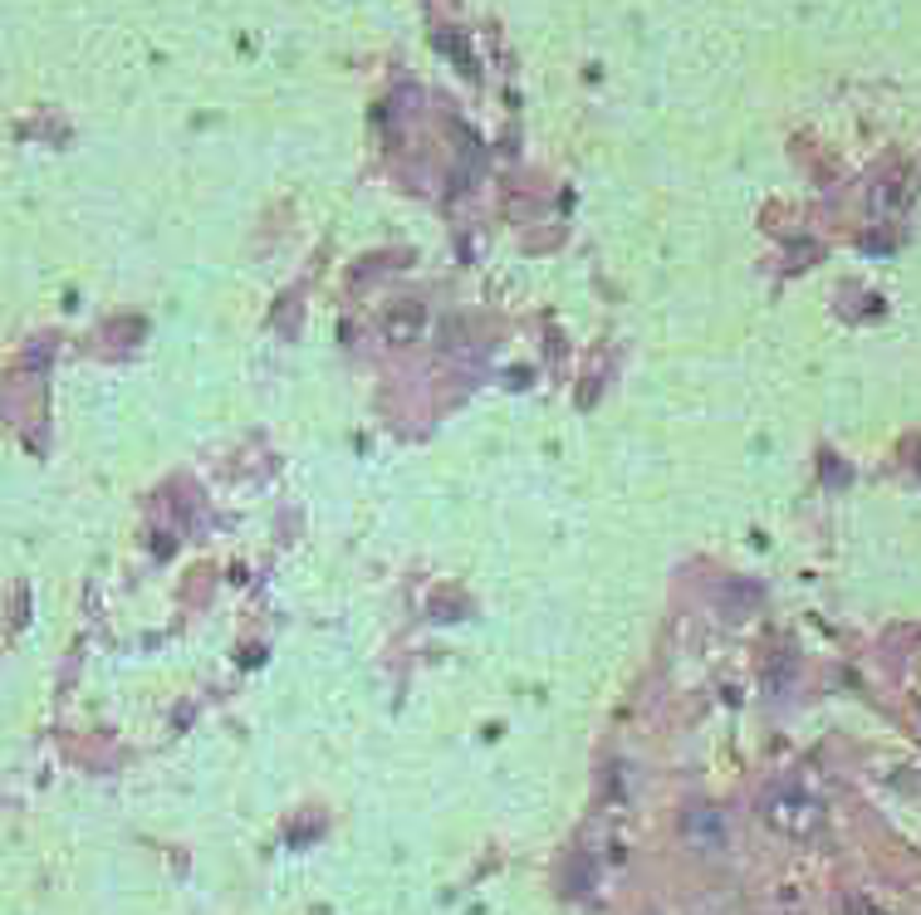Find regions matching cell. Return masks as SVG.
<instances>
[{"instance_id":"cell-1","label":"cell","mask_w":921,"mask_h":915,"mask_svg":"<svg viewBox=\"0 0 921 915\" xmlns=\"http://www.w3.org/2000/svg\"><path fill=\"white\" fill-rule=\"evenodd\" d=\"M765 823L774 827L780 837H794V843H804V837H814L823 827V803L814 793H804V788H770L765 793Z\"/></svg>"},{"instance_id":"cell-2","label":"cell","mask_w":921,"mask_h":915,"mask_svg":"<svg viewBox=\"0 0 921 915\" xmlns=\"http://www.w3.org/2000/svg\"><path fill=\"white\" fill-rule=\"evenodd\" d=\"M422 329H427L422 304H393V309H387V319H383V333L393 343H412Z\"/></svg>"},{"instance_id":"cell-3","label":"cell","mask_w":921,"mask_h":915,"mask_svg":"<svg viewBox=\"0 0 921 915\" xmlns=\"http://www.w3.org/2000/svg\"><path fill=\"white\" fill-rule=\"evenodd\" d=\"M686 833L696 837V843L706 837V847H720V817L710 813V808H701V813H691V817H686Z\"/></svg>"},{"instance_id":"cell-4","label":"cell","mask_w":921,"mask_h":915,"mask_svg":"<svg viewBox=\"0 0 921 915\" xmlns=\"http://www.w3.org/2000/svg\"><path fill=\"white\" fill-rule=\"evenodd\" d=\"M843 915H892L887 906H877L873 896H863V891H853V896L843 901Z\"/></svg>"}]
</instances>
